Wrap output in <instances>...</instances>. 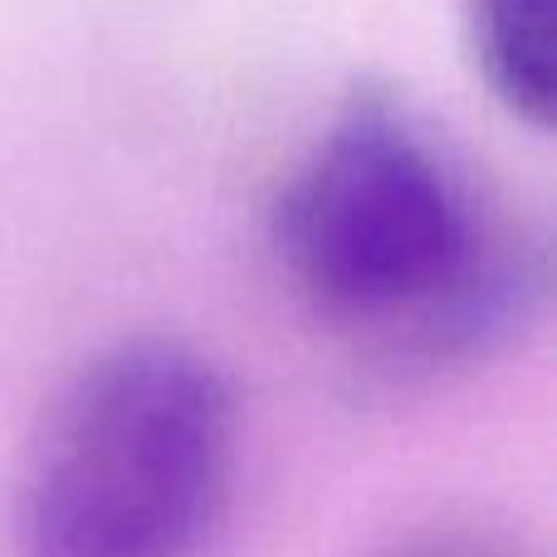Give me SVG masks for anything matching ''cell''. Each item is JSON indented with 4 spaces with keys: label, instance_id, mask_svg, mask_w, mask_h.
<instances>
[{
    "label": "cell",
    "instance_id": "6da1fadb",
    "mask_svg": "<svg viewBox=\"0 0 557 557\" xmlns=\"http://www.w3.org/2000/svg\"><path fill=\"white\" fill-rule=\"evenodd\" d=\"M270 250L288 294L362 372L480 362L543 298V245L392 88H357L284 176Z\"/></svg>",
    "mask_w": 557,
    "mask_h": 557
},
{
    "label": "cell",
    "instance_id": "3957f363",
    "mask_svg": "<svg viewBox=\"0 0 557 557\" xmlns=\"http://www.w3.org/2000/svg\"><path fill=\"white\" fill-rule=\"evenodd\" d=\"M460 25L494 103L543 133L553 123V0H460Z\"/></svg>",
    "mask_w": 557,
    "mask_h": 557
},
{
    "label": "cell",
    "instance_id": "277c9868",
    "mask_svg": "<svg viewBox=\"0 0 557 557\" xmlns=\"http://www.w3.org/2000/svg\"><path fill=\"white\" fill-rule=\"evenodd\" d=\"M372 557H533V553L513 533L494 529V523L435 519V523H421V529L396 533Z\"/></svg>",
    "mask_w": 557,
    "mask_h": 557
},
{
    "label": "cell",
    "instance_id": "7a4b0ae2",
    "mask_svg": "<svg viewBox=\"0 0 557 557\" xmlns=\"http://www.w3.org/2000/svg\"><path fill=\"white\" fill-rule=\"evenodd\" d=\"M240 484V401L182 337L84 357L35 421L10 557H215Z\"/></svg>",
    "mask_w": 557,
    "mask_h": 557
}]
</instances>
